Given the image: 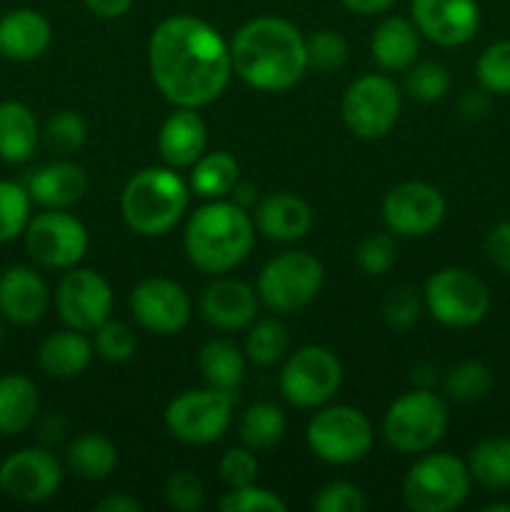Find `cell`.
<instances>
[{
	"label": "cell",
	"mask_w": 510,
	"mask_h": 512,
	"mask_svg": "<svg viewBox=\"0 0 510 512\" xmlns=\"http://www.w3.org/2000/svg\"><path fill=\"white\" fill-rule=\"evenodd\" d=\"M148 68L170 105L203 108L215 103L233 78L230 43L208 20L170 15L150 33Z\"/></svg>",
	"instance_id": "cell-1"
},
{
	"label": "cell",
	"mask_w": 510,
	"mask_h": 512,
	"mask_svg": "<svg viewBox=\"0 0 510 512\" xmlns=\"http://www.w3.org/2000/svg\"><path fill=\"white\" fill-rule=\"evenodd\" d=\"M233 75L263 93L290 90L308 70L305 38L290 20L260 15L238 28L230 40Z\"/></svg>",
	"instance_id": "cell-2"
},
{
	"label": "cell",
	"mask_w": 510,
	"mask_h": 512,
	"mask_svg": "<svg viewBox=\"0 0 510 512\" xmlns=\"http://www.w3.org/2000/svg\"><path fill=\"white\" fill-rule=\"evenodd\" d=\"M183 245L188 260L200 273H230L253 250L255 220L233 200H210L190 215Z\"/></svg>",
	"instance_id": "cell-3"
},
{
	"label": "cell",
	"mask_w": 510,
	"mask_h": 512,
	"mask_svg": "<svg viewBox=\"0 0 510 512\" xmlns=\"http://www.w3.org/2000/svg\"><path fill=\"white\" fill-rule=\"evenodd\" d=\"M190 203V185L175 168L150 165L138 170L120 193L125 225L143 238L168 235L183 220Z\"/></svg>",
	"instance_id": "cell-4"
},
{
	"label": "cell",
	"mask_w": 510,
	"mask_h": 512,
	"mask_svg": "<svg viewBox=\"0 0 510 512\" xmlns=\"http://www.w3.org/2000/svg\"><path fill=\"white\" fill-rule=\"evenodd\" d=\"M448 425V400L433 388H413L390 403L383 435L395 453L423 455L445 438Z\"/></svg>",
	"instance_id": "cell-5"
},
{
	"label": "cell",
	"mask_w": 510,
	"mask_h": 512,
	"mask_svg": "<svg viewBox=\"0 0 510 512\" xmlns=\"http://www.w3.org/2000/svg\"><path fill=\"white\" fill-rule=\"evenodd\" d=\"M468 463L450 453H423L403 480V500L413 512H453L468 500Z\"/></svg>",
	"instance_id": "cell-6"
},
{
	"label": "cell",
	"mask_w": 510,
	"mask_h": 512,
	"mask_svg": "<svg viewBox=\"0 0 510 512\" xmlns=\"http://www.w3.org/2000/svg\"><path fill=\"white\" fill-rule=\"evenodd\" d=\"M375 440L368 415L350 405H323L305 428L310 453L328 465H353L370 453Z\"/></svg>",
	"instance_id": "cell-7"
},
{
	"label": "cell",
	"mask_w": 510,
	"mask_h": 512,
	"mask_svg": "<svg viewBox=\"0 0 510 512\" xmlns=\"http://www.w3.org/2000/svg\"><path fill=\"white\" fill-rule=\"evenodd\" d=\"M325 270L315 255L288 250L263 265L258 275V298L273 313H298L318 298Z\"/></svg>",
	"instance_id": "cell-8"
},
{
	"label": "cell",
	"mask_w": 510,
	"mask_h": 512,
	"mask_svg": "<svg viewBox=\"0 0 510 512\" xmlns=\"http://www.w3.org/2000/svg\"><path fill=\"white\" fill-rule=\"evenodd\" d=\"M238 395L218 388H195L175 395L165 408V428L185 445H213L228 433Z\"/></svg>",
	"instance_id": "cell-9"
},
{
	"label": "cell",
	"mask_w": 510,
	"mask_h": 512,
	"mask_svg": "<svg viewBox=\"0 0 510 512\" xmlns=\"http://www.w3.org/2000/svg\"><path fill=\"white\" fill-rule=\"evenodd\" d=\"M423 303L430 318L445 328H473L490 313V290L465 268H443L425 280Z\"/></svg>",
	"instance_id": "cell-10"
},
{
	"label": "cell",
	"mask_w": 510,
	"mask_h": 512,
	"mask_svg": "<svg viewBox=\"0 0 510 512\" xmlns=\"http://www.w3.org/2000/svg\"><path fill=\"white\" fill-rule=\"evenodd\" d=\"M278 385L295 408H323L343 385V363L325 345H305L285 358Z\"/></svg>",
	"instance_id": "cell-11"
},
{
	"label": "cell",
	"mask_w": 510,
	"mask_h": 512,
	"mask_svg": "<svg viewBox=\"0 0 510 512\" xmlns=\"http://www.w3.org/2000/svg\"><path fill=\"white\" fill-rule=\"evenodd\" d=\"M403 110V93L380 73H368L348 85L340 103L343 123L355 138L380 140L395 128Z\"/></svg>",
	"instance_id": "cell-12"
},
{
	"label": "cell",
	"mask_w": 510,
	"mask_h": 512,
	"mask_svg": "<svg viewBox=\"0 0 510 512\" xmlns=\"http://www.w3.org/2000/svg\"><path fill=\"white\" fill-rule=\"evenodd\" d=\"M23 238L30 258L48 270L75 268L90 248L83 220L58 208H43V213L30 215Z\"/></svg>",
	"instance_id": "cell-13"
},
{
	"label": "cell",
	"mask_w": 510,
	"mask_h": 512,
	"mask_svg": "<svg viewBox=\"0 0 510 512\" xmlns=\"http://www.w3.org/2000/svg\"><path fill=\"white\" fill-rule=\"evenodd\" d=\"M55 310L65 328L93 333L113 313V288L90 268H68L55 288Z\"/></svg>",
	"instance_id": "cell-14"
},
{
	"label": "cell",
	"mask_w": 510,
	"mask_h": 512,
	"mask_svg": "<svg viewBox=\"0 0 510 512\" xmlns=\"http://www.w3.org/2000/svg\"><path fill=\"white\" fill-rule=\"evenodd\" d=\"M448 213L443 193L423 180H408L383 198V223L398 238H425L440 228Z\"/></svg>",
	"instance_id": "cell-15"
},
{
	"label": "cell",
	"mask_w": 510,
	"mask_h": 512,
	"mask_svg": "<svg viewBox=\"0 0 510 512\" xmlns=\"http://www.w3.org/2000/svg\"><path fill=\"white\" fill-rule=\"evenodd\" d=\"M60 485L63 465L45 448H20L0 463V493L15 503H45Z\"/></svg>",
	"instance_id": "cell-16"
},
{
	"label": "cell",
	"mask_w": 510,
	"mask_h": 512,
	"mask_svg": "<svg viewBox=\"0 0 510 512\" xmlns=\"http://www.w3.org/2000/svg\"><path fill=\"white\" fill-rule=\"evenodd\" d=\"M130 313L135 323L153 335H175L190 323L193 303L183 285L168 278H145L130 290Z\"/></svg>",
	"instance_id": "cell-17"
},
{
	"label": "cell",
	"mask_w": 510,
	"mask_h": 512,
	"mask_svg": "<svg viewBox=\"0 0 510 512\" xmlns=\"http://www.w3.org/2000/svg\"><path fill=\"white\" fill-rule=\"evenodd\" d=\"M410 20L430 43L458 48L478 33L480 5L478 0H413Z\"/></svg>",
	"instance_id": "cell-18"
},
{
	"label": "cell",
	"mask_w": 510,
	"mask_h": 512,
	"mask_svg": "<svg viewBox=\"0 0 510 512\" xmlns=\"http://www.w3.org/2000/svg\"><path fill=\"white\" fill-rule=\"evenodd\" d=\"M260 298L258 290L250 288L243 280L220 278L205 288L200 295V315L215 330H245L258 318Z\"/></svg>",
	"instance_id": "cell-19"
},
{
	"label": "cell",
	"mask_w": 510,
	"mask_h": 512,
	"mask_svg": "<svg viewBox=\"0 0 510 512\" xmlns=\"http://www.w3.org/2000/svg\"><path fill=\"white\" fill-rule=\"evenodd\" d=\"M50 308V288L28 265H10L0 273V315L13 325H35Z\"/></svg>",
	"instance_id": "cell-20"
},
{
	"label": "cell",
	"mask_w": 510,
	"mask_h": 512,
	"mask_svg": "<svg viewBox=\"0 0 510 512\" xmlns=\"http://www.w3.org/2000/svg\"><path fill=\"white\" fill-rule=\"evenodd\" d=\"M53 43L50 20L35 8H15L0 18V55L13 63H33Z\"/></svg>",
	"instance_id": "cell-21"
},
{
	"label": "cell",
	"mask_w": 510,
	"mask_h": 512,
	"mask_svg": "<svg viewBox=\"0 0 510 512\" xmlns=\"http://www.w3.org/2000/svg\"><path fill=\"white\" fill-rule=\"evenodd\" d=\"M205 145H208V128L198 108H175L160 125L158 150L170 168H193L205 153Z\"/></svg>",
	"instance_id": "cell-22"
},
{
	"label": "cell",
	"mask_w": 510,
	"mask_h": 512,
	"mask_svg": "<svg viewBox=\"0 0 510 512\" xmlns=\"http://www.w3.org/2000/svg\"><path fill=\"white\" fill-rule=\"evenodd\" d=\"M23 185L30 200L40 208L68 210L70 205L83 200L85 190H88V175H85L83 165L58 160V163L33 170Z\"/></svg>",
	"instance_id": "cell-23"
},
{
	"label": "cell",
	"mask_w": 510,
	"mask_h": 512,
	"mask_svg": "<svg viewBox=\"0 0 510 512\" xmlns=\"http://www.w3.org/2000/svg\"><path fill=\"white\" fill-rule=\"evenodd\" d=\"M313 228V210L293 193H273L255 208V230L275 243L303 240Z\"/></svg>",
	"instance_id": "cell-24"
},
{
	"label": "cell",
	"mask_w": 510,
	"mask_h": 512,
	"mask_svg": "<svg viewBox=\"0 0 510 512\" xmlns=\"http://www.w3.org/2000/svg\"><path fill=\"white\" fill-rule=\"evenodd\" d=\"M420 30L413 20L403 15H390L380 20L370 38V55L375 63L388 73H405L413 63H418Z\"/></svg>",
	"instance_id": "cell-25"
},
{
	"label": "cell",
	"mask_w": 510,
	"mask_h": 512,
	"mask_svg": "<svg viewBox=\"0 0 510 512\" xmlns=\"http://www.w3.org/2000/svg\"><path fill=\"white\" fill-rule=\"evenodd\" d=\"M93 340L73 328L48 335L38 348V365L45 375L58 380L78 378L93 360Z\"/></svg>",
	"instance_id": "cell-26"
},
{
	"label": "cell",
	"mask_w": 510,
	"mask_h": 512,
	"mask_svg": "<svg viewBox=\"0 0 510 512\" xmlns=\"http://www.w3.org/2000/svg\"><path fill=\"white\" fill-rule=\"evenodd\" d=\"M43 130L33 110L20 100H3L0 103V160L10 165H20L33 158Z\"/></svg>",
	"instance_id": "cell-27"
},
{
	"label": "cell",
	"mask_w": 510,
	"mask_h": 512,
	"mask_svg": "<svg viewBox=\"0 0 510 512\" xmlns=\"http://www.w3.org/2000/svg\"><path fill=\"white\" fill-rule=\"evenodd\" d=\"M40 410L38 385L20 373L0 375V435H20Z\"/></svg>",
	"instance_id": "cell-28"
},
{
	"label": "cell",
	"mask_w": 510,
	"mask_h": 512,
	"mask_svg": "<svg viewBox=\"0 0 510 512\" xmlns=\"http://www.w3.org/2000/svg\"><path fill=\"white\" fill-rule=\"evenodd\" d=\"M245 368H248V358L230 340H208L198 353V370L203 375L205 385L223 390V393L238 395L240 385L245 380Z\"/></svg>",
	"instance_id": "cell-29"
},
{
	"label": "cell",
	"mask_w": 510,
	"mask_h": 512,
	"mask_svg": "<svg viewBox=\"0 0 510 512\" xmlns=\"http://www.w3.org/2000/svg\"><path fill=\"white\" fill-rule=\"evenodd\" d=\"M65 463L78 478L105 480L118 465V448L100 433H83L65 448Z\"/></svg>",
	"instance_id": "cell-30"
},
{
	"label": "cell",
	"mask_w": 510,
	"mask_h": 512,
	"mask_svg": "<svg viewBox=\"0 0 510 512\" xmlns=\"http://www.w3.org/2000/svg\"><path fill=\"white\" fill-rule=\"evenodd\" d=\"M240 180V163L228 150L203 153L190 168V190L205 200H220L233 193Z\"/></svg>",
	"instance_id": "cell-31"
},
{
	"label": "cell",
	"mask_w": 510,
	"mask_h": 512,
	"mask_svg": "<svg viewBox=\"0 0 510 512\" xmlns=\"http://www.w3.org/2000/svg\"><path fill=\"white\" fill-rule=\"evenodd\" d=\"M470 478L488 490H510V438L493 435L473 445L468 455Z\"/></svg>",
	"instance_id": "cell-32"
},
{
	"label": "cell",
	"mask_w": 510,
	"mask_h": 512,
	"mask_svg": "<svg viewBox=\"0 0 510 512\" xmlns=\"http://www.w3.org/2000/svg\"><path fill=\"white\" fill-rule=\"evenodd\" d=\"M240 440L248 445L250 450H270L285 438L288 430V420L285 413L273 403H255L240 418Z\"/></svg>",
	"instance_id": "cell-33"
},
{
	"label": "cell",
	"mask_w": 510,
	"mask_h": 512,
	"mask_svg": "<svg viewBox=\"0 0 510 512\" xmlns=\"http://www.w3.org/2000/svg\"><path fill=\"white\" fill-rule=\"evenodd\" d=\"M290 335L278 318L258 320L248 328L245 338V358L258 368H270L288 355Z\"/></svg>",
	"instance_id": "cell-34"
},
{
	"label": "cell",
	"mask_w": 510,
	"mask_h": 512,
	"mask_svg": "<svg viewBox=\"0 0 510 512\" xmlns=\"http://www.w3.org/2000/svg\"><path fill=\"white\" fill-rule=\"evenodd\" d=\"M443 385L455 403H478L493 390V370L480 360H463L448 370Z\"/></svg>",
	"instance_id": "cell-35"
},
{
	"label": "cell",
	"mask_w": 510,
	"mask_h": 512,
	"mask_svg": "<svg viewBox=\"0 0 510 512\" xmlns=\"http://www.w3.org/2000/svg\"><path fill=\"white\" fill-rule=\"evenodd\" d=\"M30 208H33V200L25 185L0 178V245L13 243L25 233V225L33 215Z\"/></svg>",
	"instance_id": "cell-36"
},
{
	"label": "cell",
	"mask_w": 510,
	"mask_h": 512,
	"mask_svg": "<svg viewBox=\"0 0 510 512\" xmlns=\"http://www.w3.org/2000/svg\"><path fill=\"white\" fill-rule=\"evenodd\" d=\"M475 78L490 95H510V40H495L480 53Z\"/></svg>",
	"instance_id": "cell-37"
},
{
	"label": "cell",
	"mask_w": 510,
	"mask_h": 512,
	"mask_svg": "<svg viewBox=\"0 0 510 512\" xmlns=\"http://www.w3.org/2000/svg\"><path fill=\"white\" fill-rule=\"evenodd\" d=\"M405 90L420 103H435L450 90V70L438 60L413 63L405 70Z\"/></svg>",
	"instance_id": "cell-38"
},
{
	"label": "cell",
	"mask_w": 510,
	"mask_h": 512,
	"mask_svg": "<svg viewBox=\"0 0 510 512\" xmlns=\"http://www.w3.org/2000/svg\"><path fill=\"white\" fill-rule=\"evenodd\" d=\"M43 140L53 153L70 155L83 148L88 140V123L75 110H60V113L50 115V120L45 123Z\"/></svg>",
	"instance_id": "cell-39"
},
{
	"label": "cell",
	"mask_w": 510,
	"mask_h": 512,
	"mask_svg": "<svg viewBox=\"0 0 510 512\" xmlns=\"http://www.w3.org/2000/svg\"><path fill=\"white\" fill-rule=\"evenodd\" d=\"M93 348L95 355H100L108 363H125L135 355L138 338H135V330L128 323L108 318L93 330Z\"/></svg>",
	"instance_id": "cell-40"
},
{
	"label": "cell",
	"mask_w": 510,
	"mask_h": 512,
	"mask_svg": "<svg viewBox=\"0 0 510 512\" xmlns=\"http://www.w3.org/2000/svg\"><path fill=\"white\" fill-rule=\"evenodd\" d=\"M305 58H308V68L320 70V73L343 68L348 60V40L338 30H318L305 38Z\"/></svg>",
	"instance_id": "cell-41"
},
{
	"label": "cell",
	"mask_w": 510,
	"mask_h": 512,
	"mask_svg": "<svg viewBox=\"0 0 510 512\" xmlns=\"http://www.w3.org/2000/svg\"><path fill=\"white\" fill-rule=\"evenodd\" d=\"M218 508L223 512H285L288 505L273 490L250 483L243 488H228V493L220 498Z\"/></svg>",
	"instance_id": "cell-42"
},
{
	"label": "cell",
	"mask_w": 510,
	"mask_h": 512,
	"mask_svg": "<svg viewBox=\"0 0 510 512\" xmlns=\"http://www.w3.org/2000/svg\"><path fill=\"white\" fill-rule=\"evenodd\" d=\"M398 248L390 233H375L365 238L355 250V263L365 275H385L395 265Z\"/></svg>",
	"instance_id": "cell-43"
},
{
	"label": "cell",
	"mask_w": 510,
	"mask_h": 512,
	"mask_svg": "<svg viewBox=\"0 0 510 512\" xmlns=\"http://www.w3.org/2000/svg\"><path fill=\"white\" fill-rule=\"evenodd\" d=\"M425 308L423 295L410 285H400L385 298L383 320L393 330H408L420 318V310Z\"/></svg>",
	"instance_id": "cell-44"
},
{
	"label": "cell",
	"mask_w": 510,
	"mask_h": 512,
	"mask_svg": "<svg viewBox=\"0 0 510 512\" xmlns=\"http://www.w3.org/2000/svg\"><path fill=\"white\" fill-rule=\"evenodd\" d=\"M315 512H365L368 510V498L363 490L345 480L328 483L313 500Z\"/></svg>",
	"instance_id": "cell-45"
},
{
	"label": "cell",
	"mask_w": 510,
	"mask_h": 512,
	"mask_svg": "<svg viewBox=\"0 0 510 512\" xmlns=\"http://www.w3.org/2000/svg\"><path fill=\"white\" fill-rule=\"evenodd\" d=\"M203 483L193 470H175L165 480V500L173 510L195 512L203 505Z\"/></svg>",
	"instance_id": "cell-46"
},
{
	"label": "cell",
	"mask_w": 510,
	"mask_h": 512,
	"mask_svg": "<svg viewBox=\"0 0 510 512\" xmlns=\"http://www.w3.org/2000/svg\"><path fill=\"white\" fill-rule=\"evenodd\" d=\"M258 458H255V450H250L248 445L243 448H230L225 450V455L218 463L220 480H223L228 488H243V485L255 483L258 478Z\"/></svg>",
	"instance_id": "cell-47"
},
{
	"label": "cell",
	"mask_w": 510,
	"mask_h": 512,
	"mask_svg": "<svg viewBox=\"0 0 510 512\" xmlns=\"http://www.w3.org/2000/svg\"><path fill=\"white\" fill-rule=\"evenodd\" d=\"M485 255L500 273L510 275V220H500L485 235Z\"/></svg>",
	"instance_id": "cell-48"
},
{
	"label": "cell",
	"mask_w": 510,
	"mask_h": 512,
	"mask_svg": "<svg viewBox=\"0 0 510 512\" xmlns=\"http://www.w3.org/2000/svg\"><path fill=\"white\" fill-rule=\"evenodd\" d=\"M488 95L490 93H485L483 88L465 93L463 100H460V115H463L465 120H483L490 110Z\"/></svg>",
	"instance_id": "cell-49"
},
{
	"label": "cell",
	"mask_w": 510,
	"mask_h": 512,
	"mask_svg": "<svg viewBox=\"0 0 510 512\" xmlns=\"http://www.w3.org/2000/svg\"><path fill=\"white\" fill-rule=\"evenodd\" d=\"M83 5L95 15V18L115 20L123 18V15L133 8V0H83Z\"/></svg>",
	"instance_id": "cell-50"
},
{
	"label": "cell",
	"mask_w": 510,
	"mask_h": 512,
	"mask_svg": "<svg viewBox=\"0 0 510 512\" xmlns=\"http://www.w3.org/2000/svg\"><path fill=\"white\" fill-rule=\"evenodd\" d=\"M95 510L98 512H140L143 510V505H140L135 498H130V495L113 493V495H108V498L100 500V503H95Z\"/></svg>",
	"instance_id": "cell-51"
},
{
	"label": "cell",
	"mask_w": 510,
	"mask_h": 512,
	"mask_svg": "<svg viewBox=\"0 0 510 512\" xmlns=\"http://www.w3.org/2000/svg\"><path fill=\"white\" fill-rule=\"evenodd\" d=\"M345 5V10L355 15H380L385 10H390L395 5V0H340Z\"/></svg>",
	"instance_id": "cell-52"
},
{
	"label": "cell",
	"mask_w": 510,
	"mask_h": 512,
	"mask_svg": "<svg viewBox=\"0 0 510 512\" xmlns=\"http://www.w3.org/2000/svg\"><path fill=\"white\" fill-rule=\"evenodd\" d=\"M413 385L415 388H433V383L438 380V368H435L433 363H415L413 368Z\"/></svg>",
	"instance_id": "cell-53"
},
{
	"label": "cell",
	"mask_w": 510,
	"mask_h": 512,
	"mask_svg": "<svg viewBox=\"0 0 510 512\" xmlns=\"http://www.w3.org/2000/svg\"><path fill=\"white\" fill-rule=\"evenodd\" d=\"M230 195H233V203L240 205V208H245V210H248L250 205L255 203V188H253V185H248V183H240V180H238V185H235L233 193H230Z\"/></svg>",
	"instance_id": "cell-54"
},
{
	"label": "cell",
	"mask_w": 510,
	"mask_h": 512,
	"mask_svg": "<svg viewBox=\"0 0 510 512\" xmlns=\"http://www.w3.org/2000/svg\"><path fill=\"white\" fill-rule=\"evenodd\" d=\"M485 512H510V503H493V505H485Z\"/></svg>",
	"instance_id": "cell-55"
},
{
	"label": "cell",
	"mask_w": 510,
	"mask_h": 512,
	"mask_svg": "<svg viewBox=\"0 0 510 512\" xmlns=\"http://www.w3.org/2000/svg\"><path fill=\"white\" fill-rule=\"evenodd\" d=\"M3 340H5V328H3V323H0V345H3Z\"/></svg>",
	"instance_id": "cell-56"
}]
</instances>
